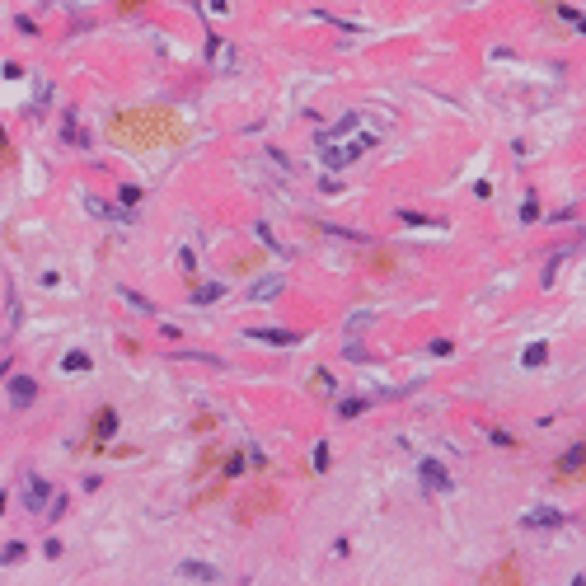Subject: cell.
<instances>
[{
    "mask_svg": "<svg viewBox=\"0 0 586 586\" xmlns=\"http://www.w3.org/2000/svg\"><path fill=\"white\" fill-rule=\"evenodd\" d=\"M366 146H375V136L347 141V146H333V141H328V146H324V164H328V169H347L352 160H361V150H366Z\"/></svg>",
    "mask_w": 586,
    "mask_h": 586,
    "instance_id": "6da1fadb",
    "label": "cell"
},
{
    "mask_svg": "<svg viewBox=\"0 0 586 586\" xmlns=\"http://www.w3.org/2000/svg\"><path fill=\"white\" fill-rule=\"evenodd\" d=\"M315 385H319V394H333V380H328V371H315Z\"/></svg>",
    "mask_w": 586,
    "mask_h": 586,
    "instance_id": "44dd1931",
    "label": "cell"
},
{
    "mask_svg": "<svg viewBox=\"0 0 586 586\" xmlns=\"http://www.w3.org/2000/svg\"><path fill=\"white\" fill-rule=\"evenodd\" d=\"M122 300H127V305H132L136 315H155V305H150V300H146V295H141V291H127V286H122Z\"/></svg>",
    "mask_w": 586,
    "mask_h": 586,
    "instance_id": "8fae6325",
    "label": "cell"
},
{
    "mask_svg": "<svg viewBox=\"0 0 586 586\" xmlns=\"http://www.w3.org/2000/svg\"><path fill=\"white\" fill-rule=\"evenodd\" d=\"M94 431H99V436H113V431H117V413H113V408H99V418H94Z\"/></svg>",
    "mask_w": 586,
    "mask_h": 586,
    "instance_id": "30bf717a",
    "label": "cell"
},
{
    "mask_svg": "<svg viewBox=\"0 0 586 586\" xmlns=\"http://www.w3.org/2000/svg\"><path fill=\"white\" fill-rule=\"evenodd\" d=\"M0 559H5V563H19V559H24V544H5V554H0Z\"/></svg>",
    "mask_w": 586,
    "mask_h": 586,
    "instance_id": "d6986e66",
    "label": "cell"
},
{
    "mask_svg": "<svg viewBox=\"0 0 586 586\" xmlns=\"http://www.w3.org/2000/svg\"><path fill=\"white\" fill-rule=\"evenodd\" d=\"M310 464H315V474L328 469V441H315V455H310Z\"/></svg>",
    "mask_w": 586,
    "mask_h": 586,
    "instance_id": "9a60e30c",
    "label": "cell"
},
{
    "mask_svg": "<svg viewBox=\"0 0 586 586\" xmlns=\"http://www.w3.org/2000/svg\"><path fill=\"white\" fill-rule=\"evenodd\" d=\"M361 408H366V399H343V403H338V413H343V418H357Z\"/></svg>",
    "mask_w": 586,
    "mask_h": 586,
    "instance_id": "e0dca14e",
    "label": "cell"
},
{
    "mask_svg": "<svg viewBox=\"0 0 586 586\" xmlns=\"http://www.w3.org/2000/svg\"><path fill=\"white\" fill-rule=\"evenodd\" d=\"M582 455H586V451H582V441H577L572 451L563 455V474H582Z\"/></svg>",
    "mask_w": 586,
    "mask_h": 586,
    "instance_id": "5bb4252c",
    "label": "cell"
},
{
    "mask_svg": "<svg viewBox=\"0 0 586 586\" xmlns=\"http://www.w3.org/2000/svg\"><path fill=\"white\" fill-rule=\"evenodd\" d=\"M24 506H28V511H43V506H47V483L28 479L24 483Z\"/></svg>",
    "mask_w": 586,
    "mask_h": 586,
    "instance_id": "9c48e42d",
    "label": "cell"
},
{
    "mask_svg": "<svg viewBox=\"0 0 586 586\" xmlns=\"http://www.w3.org/2000/svg\"><path fill=\"white\" fill-rule=\"evenodd\" d=\"M5 371H10V361H0V375H5Z\"/></svg>",
    "mask_w": 586,
    "mask_h": 586,
    "instance_id": "7402d4cb",
    "label": "cell"
},
{
    "mask_svg": "<svg viewBox=\"0 0 586 586\" xmlns=\"http://www.w3.org/2000/svg\"><path fill=\"white\" fill-rule=\"evenodd\" d=\"M343 357H347V361H366V347H361V343H347Z\"/></svg>",
    "mask_w": 586,
    "mask_h": 586,
    "instance_id": "ac0fdd59",
    "label": "cell"
},
{
    "mask_svg": "<svg viewBox=\"0 0 586 586\" xmlns=\"http://www.w3.org/2000/svg\"><path fill=\"white\" fill-rule=\"evenodd\" d=\"M361 127V113H347L338 127H324V132H315V146H328V141H338V136H352Z\"/></svg>",
    "mask_w": 586,
    "mask_h": 586,
    "instance_id": "8992f818",
    "label": "cell"
},
{
    "mask_svg": "<svg viewBox=\"0 0 586 586\" xmlns=\"http://www.w3.org/2000/svg\"><path fill=\"white\" fill-rule=\"evenodd\" d=\"M244 338H253V343H272V347H295V343H300V333H295V328H249Z\"/></svg>",
    "mask_w": 586,
    "mask_h": 586,
    "instance_id": "277c9868",
    "label": "cell"
},
{
    "mask_svg": "<svg viewBox=\"0 0 586 586\" xmlns=\"http://www.w3.org/2000/svg\"><path fill=\"white\" fill-rule=\"evenodd\" d=\"M179 577H183V582H216L221 572H216L212 563H197V559H188V563H179Z\"/></svg>",
    "mask_w": 586,
    "mask_h": 586,
    "instance_id": "52a82bcc",
    "label": "cell"
},
{
    "mask_svg": "<svg viewBox=\"0 0 586 586\" xmlns=\"http://www.w3.org/2000/svg\"><path fill=\"white\" fill-rule=\"evenodd\" d=\"M61 366H66V371H84V366H89V357H84V352H66V361H61Z\"/></svg>",
    "mask_w": 586,
    "mask_h": 586,
    "instance_id": "2e32d148",
    "label": "cell"
},
{
    "mask_svg": "<svg viewBox=\"0 0 586 586\" xmlns=\"http://www.w3.org/2000/svg\"><path fill=\"white\" fill-rule=\"evenodd\" d=\"M418 474H422L427 493H441V497H451V493H455V479L441 469V460H422V464H418Z\"/></svg>",
    "mask_w": 586,
    "mask_h": 586,
    "instance_id": "7a4b0ae2",
    "label": "cell"
},
{
    "mask_svg": "<svg viewBox=\"0 0 586 586\" xmlns=\"http://www.w3.org/2000/svg\"><path fill=\"white\" fill-rule=\"evenodd\" d=\"M521 526H526V530H559V526H567V516L554 511V506H534V511L521 516Z\"/></svg>",
    "mask_w": 586,
    "mask_h": 586,
    "instance_id": "3957f363",
    "label": "cell"
},
{
    "mask_svg": "<svg viewBox=\"0 0 586 586\" xmlns=\"http://www.w3.org/2000/svg\"><path fill=\"white\" fill-rule=\"evenodd\" d=\"M33 399H38V380H33V375H14V380H10V403H14V408H28Z\"/></svg>",
    "mask_w": 586,
    "mask_h": 586,
    "instance_id": "5b68a950",
    "label": "cell"
},
{
    "mask_svg": "<svg viewBox=\"0 0 586 586\" xmlns=\"http://www.w3.org/2000/svg\"><path fill=\"white\" fill-rule=\"evenodd\" d=\"M399 221L403 225H418V230H422V225H446L441 216H422V212H399Z\"/></svg>",
    "mask_w": 586,
    "mask_h": 586,
    "instance_id": "7c38bea8",
    "label": "cell"
},
{
    "mask_svg": "<svg viewBox=\"0 0 586 586\" xmlns=\"http://www.w3.org/2000/svg\"><path fill=\"white\" fill-rule=\"evenodd\" d=\"M117 197H122V207H136V202H141V188H122Z\"/></svg>",
    "mask_w": 586,
    "mask_h": 586,
    "instance_id": "ffe728a7",
    "label": "cell"
},
{
    "mask_svg": "<svg viewBox=\"0 0 586 586\" xmlns=\"http://www.w3.org/2000/svg\"><path fill=\"white\" fill-rule=\"evenodd\" d=\"M277 291H282V277H277V272H267V277H258V282L244 291V300H272Z\"/></svg>",
    "mask_w": 586,
    "mask_h": 586,
    "instance_id": "ba28073f",
    "label": "cell"
},
{
    "mask_svg": "<svg viewBox=\"0 0 586 586\" xmlns=\"http://www.w3.org/2000/svg\"><path fill=\"white\" fill-rule=\"evenodd\" d=\"M221 295H225V286H197V291H192V305H212V300H221Z\"/></svg>",
    "mask_w": 586,
    "mask_h": 586,
    "instance_id": "4fadbf2b",
    "label": "cell"
}]
</instances>
